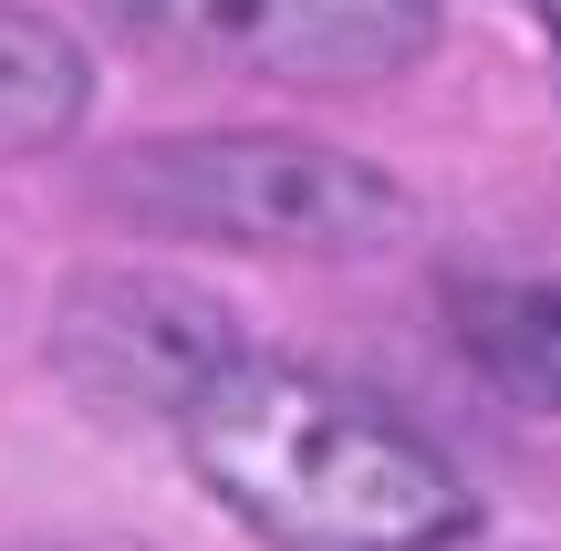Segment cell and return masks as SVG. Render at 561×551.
Here are the masks:
<instances>
[{
	"instance_id": "cell-1",
	"label": "cell",
	"mask_w": 561,
	"mask_h": 551,
	"mask_svg": "<svg viewBox=\"0 0 561 551\" xmlns=\"http://www.w3.org/2000/svg\"><path fill=\"white\" fill-rule=\"evenodd\" d=\"M167 427L187 479L271 551H458L479 531V490L437 437L291 354L240 344Z\"/></svg>"
},
{
	"instance_id": "cell-2",
	"label": "cell",
	"mask_w": 561,
	"mask_h": 551,
	"mask_svg": "<svg viewBox=\"0 0 561 551\" xmlns=\"http://www.w3.org/2000/svg\"><path fill=\"white\" fill-rule=\"evenodd\" d=\"M115 219L187 250H250V261H375L416 229L405 177L333 136L291 125H187L104 157L94 187Z\"/></svg>"
},
{
	"instance_id": "cell-3",
	"label": "cell",
	"mask_w": 561,
	"mask_h": 551,
	"mask_svg": "<svg viewBox=\"0 0 561 551\" xmlns=\"http://www.w3.org/2000/svg\"><path fill=\"white\" fill-rule=\"evenodd\" d=\"M136 53L198 73L280 83V94H364L437 53L447 0H83Z\"/></svg>"
},
{
	"instance_id": "cell-4",
	"label": "cell",
	"mask_w": 561,
	"mask_h": 551,
	"mask_svg": "<svg viewBox=\"0 0 561 551\" xmlns=\"http://www.w3.org/2000/svg\"><path fill=\"white\" fill-rule=\"evenodd\" d=\"M240 344L250 333L229 323L208 291L167 282V271H104V282H83L73 302L53 312L62 386H73L83 406H104V416H125V406L178 416Z\"/></svg>"
},
{
	"instance_id": "cell-5",
	"label": "cell",
	"mask_w": 561,
	"mask_h": 551,
	"mask_svg": "<svg viewBox=\"0 0 561 551\" xmlns=\"http://www.w3.org/2000/svg\"><path fill=\"white\" fill-rule=\"evenodd\" d=\"M447 344L479 375L489 395L530 416H561V282H530V271H458L437 282Z\"/></svg>"
},
{
	"instance_id": "cell-6",
	"label": "cell",
	"mask_w": 561,
	"mask_h": 551,
	"mask_svg": "<svg viewBox=\"0 0 561 551\" xmlns=\"http://www.w3.org/2000/svg\"><path fill=\"white\" fill-rule=\"evenodd\" d=\"M83 115H94V53H83V32L32 11V0H0V167L73 146Z\"/></svg>"
},
{
	"instance_id": "cell-7",
	"label": "cell",
	"mask_w": 561,
	"mask_h": 551,
	"mask_svg": "<svg viewBox=\"0 0 561 551\" xmlns=\"http://www.w3.org/2000/svg\"><path fill=\"white\" fill-rule=\"evenodd\" d=\"M530 21H541V42H551V73H561V0H530Z\"/></svg>"
}]
</instances>
